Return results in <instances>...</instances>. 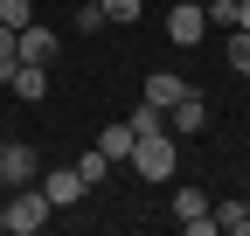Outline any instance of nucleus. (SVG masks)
Masks as SVG:
<instances>
[{
	"label": "nucleus",
	"instance_id": "0eeeda50",
	"mask_svg": "<svg viewBox=\"0 0 250 236\" xmlns=\"http://www.w3.org/2000/svg\"><path fill=\"white\" fill-rule=\"evenodd\" d=\"M35 188H42V195L56 201V209H77V201L90 195V188H83V174H77V167H49V174H42V181H35Z\"/></svg>",
	"mask_w": 250,
	"mask_h": 236
},
{
	"label": "nucleus",
	"instance_id": "7ed1b4c3",
	"mask_svg": "<svg viewBox=\"0 0 250 236\" xmlns=\"http://www.w3.org/2000/svg\"><path fill=\"white\" fill-rule=\"evenodd\" d=\"M202 125H208V98L188 83V91H181V104H167V132H174V139H195Z\"/></svg>",
	"mask_w": 250,
	"mask_h": 236
},
{
	"label": "nucleus",
	"instance_id": "f3484780",
	"mask_svg": "<svg viewBox=\"0 0 250 236\" xmlns=\"http://www.w3.org/2000/svg\"><path fill=\"white\" fill-rule=\"evenodd\" d=\"M146 14V0H104V21H118V28H132Z\"/></svg>",
	"mask_w": 250,
	"mask_h": 236
},
{
	"label": "nucleus",
	"instance_id": "4468645a",
	"mask_svg": "<svg viewBox=\"0 0 250 236\" xmlns=\"http://www.w3.org/2000/svg\"><path fill=\"white\" fill-rule=\"evenodd\" d=\"M77 174H83V188H104V174H111V160L90 146V153H77Z\"/></svg>",
	"mask_w": 250,
	"mask_h": 236
},
{
	"label": "nucleus",
	"instance_id": "9d476101",
	"mask_svg": "<svg viewBox=\"0 0 250 236\" xmlns=\"http://www.w3.org/2000/svg\"><path fill=\"white\" fill-rule=\"evenodd\" d=\"M181 91H188V77H174V70H153V77H146V98L160 104V111H167V104H181Z\"/></svg>",
	"mask_w": 250,
	"mask_h": 236
},
{
	"label": "nucleus",
	"instance_id": "6e6552de",
	"mask_svg": "<svg viewBox=\"0 0 250 236\" xmlns=\"http://www.w3.org/2000/svg\"><path fill=\"white\" fill-rule=\"evenodd\" d=\"M7 91H14L21 104H42V98H49V63H14Z\"/></svg>",
	"mask_w": 250,
	"mask_h": 236
},
{
	"label": "nucleus",
	"instance_id": "6ab92c4d",
	"mask_svg": "<svg viewBox=\"0 0 250 236\" xmlns=\"http://www.w3.org/2000/svg\"><path fill=\"white\" fill-rule=\"evenodd\" d=\"M208 7V28H236V0H202Z\"/></svg>",
	"mask_w": 250,
	"mask_h": 236
},
{
	"label": "nucleus",
	"instance_id": "f257e3e1",
	"mask_svg": "<svg viewBox=\"0 0 250 236\" xmlns=\"http://www.w3.org/2000/svg\"><path fill=\"white\" fill-rule=\"evenodd\" d=\"M49 216H56V201L42 188H14L7 201H0V236H35Z\"/></svg>",
	"mask_w": 250,
	"mask_h": 236
},
{
	"label": "nucleus",
	"instance_id": "9b49d317",
	"mask_svg": "<svg viewBox=\"0 0 250 236\" xmlns=\"http://www.w3.org/2000/svg\"><path fill=\"white\" fill-rule=\"evenodd\" d=\"M125 125H132L139 139H153V132H167V111L153 104V98H146V104H132V111H125Z\"/></svg>",
	"mask_w": 250,
	"mask_h": 236
},
{
	"label": "nucleus",
	"instance_id": "aec40b11",
	"mask_svg": "<svg viewBox=\"0 0 250 236\" xmlns=\"http://www.w3.org/2000/svg\"><path fill=\"white\" fill-rule=\"evenodd\" d=\"M0 56H14V28L7 21H0Z\"/></svg>",
	"mask_w": 250,
	"mask_h": 236
},
{
	"label": "nucleus",
	"instance_id": "20e7f679",
	"mask_svg": "<svg viewBox=\"0 0 250 236\" xmlns=\"http://www.w3.org/2000/svg\"><path fill=\"white\" fill-rule=\"evenodd\" d=\"M0 181H7V188H35V181H42V153H35L28 139H14L7 160H0Z\"/></svg>",
	"mask_w": 250,
	"mask_h": 236
},
{
	"label": "nucleus",
	"instance_id": "dca6fc26",
	"mask_svg": "<svg viewBox=\"0 0 250 236\" xmlns=\"http://www.w3.org/2000/svg\"><path fill=\"white\" fill-rule=\"evenodd\" d=\"M0 21H7V28H14V35H21V28H28V21H35V0H0Z\"/></svg>",
	"mask_w": 250,
	"mask_h": 236
},
{
	"label": "nucleus",
	"instance_id": "39448f33",
	"mask_svg": "<svg viewBox=\"0 0 250 236\" xmlns=\"http://www.w3.org/2000/svg\"><path fill=\"white\" fill-rule=\"evenodd\" d=\"M167 35L188 49V42H202L208 35V7H202V0H174V14H167Z\"/></svg>",
	"mask_w": 250,
	"mask_h": 236
},
{
	"label": "nucleus",
	"instance_id": "f8f14e48",
	"mask_svg": "<svg viewBox=\"0 0 250 236\" xmlns=\"http://www.w3.org/2000/svg\"><path fill=\"white\" fill-rule=\"evenodd\" d=\"M215 229L223 236H250V201H215Z\"/></svg>",
	"mask_w": 250,
	"mask_h": 236
},
{
	"label": "nucleus",
	"instance_id": "2eb2a0df",
	"mask_svg": "<svg viewBox=\"0 0 250 236\" xmlns=\"http://www.w3.org/2000/svg\"><path fill=\"white\" fill-rule=\"evenodd\" d=\"M98 28H111L104 21V0H77V35H98Z\"/></svg>",
	"mask_w": 250,
	"mask_h": 236
},
{
	"label": "nucleus",
	"instance_id": "5701e85b",
	"mask_svg": "<svg viewBox=\"0 0 250 236\" xmlns=\"http://www.w3.org/2000/svg\"><path fill=\"white\" fill-rule=\"evenodd\" d=\"M243 201H250V195H243Z\"/></svg>",
	"mask_w": 250,
	"mask_h": 236
},
{
	"label": "nucleus",
	"instance_id": "a211bd4d",
	"mask_svg": "<svg viewBox=\"0 0 250 236\" xmlns=\"http://www.w3.org/2000/svg\"><path fill=\"white\" fill-rule=\"evenodd\" d=\"M229 70L250 77V35H243V28H229Z\"/></svg>",
	"mask_w": 250,
	"mask_h": 236
},
{
	"label": "nucleus",
	"instance_id": "ddd939ff",
	"mask_svg": "<svg viewBox=\"0 0 250 236\" xmlns=\"http://www.w3.org/2000/svg\"><path fill=\"white\" fill-rule=\"evenodd\" d=\"M208 209H215V201H208L202 188H181V195H174V216H181V229H188V222H202Z\"/></svg>",
	"mask_w": 250,
	"mask_h": 236
},
{
	"label": "nucleus",
	"instance_id": "412c9836",
	"mask_svg": "<svg viewBox=\"0 0 250 236\" xmlns=\"http://www.w3.org/2000/svg\"><path fill=\"white\" fill-rule=\"evenodd\" d=\"M236 28H243V35H250V0H236Z\"/></svg>",
	"mask_w": 250,
	"mask_h": 236
},
{
	"label": "nucleus",
	"instance_id": "1a4fd4ad",
	"mask_svg": "<svg viewBox=\"0 0 250 236\" xmlns=\"http://www.w3.org/2000/svg\"><path fill=\"white\" fill-rule=\"evenodd\" d=\"M132 146H139V132L125 125V118H118V125H104V132H98V153H104L111 167H118V160H132Z\"/></svg>",
	"mask_w": 250,
	"mask_h": 236
},
{
	"label": "nucleus",
	"instance_id": "f03ea898",
	"mask_svg": "<svg viewBox=\"0 0 250 236\" xmlns=\"http://www.w3.org/2000/svg\"><path fill=\"white\" fill-rule=\"evenodd\" d=\"M174 167H181V139L174 132H153L132 146V174L139 181H174Z\"/></svg>",
	"mask_w": 250,
	"mask_h": 236
},
{
	"label": "nucleus",
	"instance_id": "423d86ee",
	"mask_svg": "<svg viewBox=\"0 0 250 236\" xmlns=\"http://www.w3.org/2000/svg\"><path fill=\"white\" fill-rule=\"evenodd\" d=\"M14 56H21V63H56V56H62V42H56V28L28 21L21 35H14Z\"/></svg>",
	"mask_w": 250,
	"mask_h": 236
},
{
	"label": "nucleus",
	"instance_id": "4be33fe9",
	"mask_svg": "<svg viewBox=\"0 0 250 236\" xmlns=\"http://www.w3.org/2000/svg\"><path fill=\"white\" fill-rule=\"evenodd\" d=\"M0 160H7V146H0Z\"/></svg>",
	"mask_w": 250,
	"mask_h": 236
}]
</instances>
